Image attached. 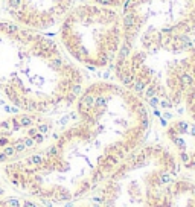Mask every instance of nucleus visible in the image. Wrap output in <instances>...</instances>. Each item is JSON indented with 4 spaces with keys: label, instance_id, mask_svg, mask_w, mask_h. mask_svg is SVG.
Returning a JSON list of instances; mask_svg holds the SVG:
<instances>
[{
    "label": "nucleus",
    "instance_id": "obj_1",
    "mask_svg": "<svg viewBox=\"0 0 195 207\" xmlns=\"http://www.w3.org/2000/svg\"><path fill=\"white\" fill-rule=\"evenodd\" d=\"M75 119L38 152L2 168L18 193L43 204L76 202L139 149L150 134V107L116 81L85 84Z\"/></svg>",
    "mask_w": 195,
    "mask_h": 207
},
{
    "label": "nucleus",
    "instance_id": "obj_2",
    "mask_svg": "<svg viewBox=\"0 0 195 207\" xmlns=\"http://www.w3.org/2000/svg\"><path fill=\"white\" fill-rule=\"evenodd\" d=\"M85 78L43 31L0 18V99L14 111L52 114L73 107Z\"/></svg>",
    "mask_w": 195,
    "mask_h": 207
},
{
    "label": "nucleus",
    "instance_id": "obj_3",
    "mask_svg": "<svg viewBox=\"0 0 195 207\" xmlns=\"http://www.w3.org/2000/svg\"><path fill=\"white\" fill-rule=\"evenodd\" d=\"M113 73L116 82L148 107H180L195 82V40L168 34L142 35L120 47Z\"/></svg>",
    "mask_w": 195,
    "mask_h": 207
},
{
    "label": "nucleus",
    "instance_id": "obj_4",
    "mask_svg": "<svg viewBox=\"0 0 195 207\" xmlns=\"http://www.w3.org/2000/svg\"><path fill=\"white\" fill-rule=\"evenodd\" d=\"M98 190V207H195V175L163 143L145 142Z\"/></svg>",
    "mask_w": 195,
    "mask_h": 207
},
{
    "label": "nucleus",
    "instance_id": "obj_5",
    "mask_svg": "<svg viewBox=\"0 0 195 207\" xmlns=\"http://www.w3.org/2000/svg\"><path fill=\"white\" fill-rule=\"evenodd\" d=\"M58 38L66 55L79 67H113L122 44V14L93 2L76 3L58 23Z\"/></svg>",
    "mask_w": 195,
    "mask_h": 207
},
{
    "label": "nucleus",
    "instance_id": "obj_6",
    "mask_svg": "<svg viewBox=\"0 0 195 207\" xmlns=\"http://www.w3.org/2000/svg\"><path fill=\"white\" fill-rule=\"evenodd\" d=\"M120 14V47L150 34L195 37V0H127Z\"/></svg>",
    "mask_w": 195,
    "mask_h": 207
},
{
    "label": "nucleus",
    "instance_id": "obj_7",
    "mask_svg": "<svg viewBox=\"0 0 195 207\" xmlns=\"http://www.w3.org/2000/svg\"><path fill=\"white\" fill-rule=\"evenodd\" d=\"M51 114L12 111L0 119V169L38 152L57 132Z\"/></svg>",
    "mask_w": 195,
    "mask_h": 207
},
{
    "label": "nucleus",
    "instance_id": "obj_8",
    "mask_svg": "<svg viewBox=\"0 0 195 207\" xmlns=\"http://www.w3.org/2000/svg\"><path fill=\"white\" fill-rule=\"evenodd\" d=\"M75 0H2L8 18L32 29L46 31L58 25Z\"/></svg>",
    "mask_w": 195,
    "mask_h": 207
},
{
    "label": "nucleus",
    "instance_id": "obj_9",
    "mask_svg": "<svg viewBox=\"0 0 195 207\" xmlns=\"http://www.w3.org/2000/svg\"><path fill=\"white\" fill-rule=\"evenodd\" d=\"M165 139L180 166L195 175V122L187 116L174 119L165 128Z\"/></svg>",
    "mask_w": 195,
    "mask_h": 207
},
{
    "label": "nucleus",
    "instance_id": "obj_10",
    "mask_svg": "<svg viewBox=\"0 0 195 207\" xmlns=\"http://www.w3.org/2000/svg\"><path fill=\"white\" fill-rule=\"evenodd\" d=\"M0 207H47V205L23 193L14 195V193L0 192Z\"/></svg>",
    "mask_w": 195,
    "mask_h": 207
},
{
    "label": "nucleus",
    "instance_id": "obj_11",
    "mask_svg": "<svg viewBox=\"0 0 195 207\" xmlns=\"http://www.w3.org/2000/svg\"><path fill=\"white\" fill-rule=\"evenodd\" d=\"M183 107L186 110V116L195 122V82L189 90V93H187V96L183 102Z\"/></svg>",
    "mask_w": 195,
    "mask_h": 207
},
{
    "label": "nucleus",
    "instance_id": "obj_12",
    "mask_svg": "<svg viewBox=\"0 0 195 207\" xmlns=\"http://www.w3.org/2000/svg\"><path fill=\"white\" fill-rule=\"evenodd\" d=\"M88 2L98 3V5H104V6H110V8H122L127 0H88Z\"/></svg>",
    "mask_w": 195,
    "mask_h": 207
},
{
    "label": "nucleus",
    "instance_id": "obj_13",
    "mask_svg": "<svg viewBox=\"0 0 195 207\" xmlns=\"http://www.w3.org/2000/svg\"><path fill=\"white\" fill-rule=\"evenodd\" d=\"M75 207H94V205H88V204H75Z\"/></svg>",
    "mask_w": 195,
    "mask_h": 207
},
{
    "label": "nucleus",
    "instance_id": "obj_14",
    "mask_svg": "<svg viewBox=\"0 0 195 207\" xmlns=\"http://www.w3.org/2000/svg\"><path fill=\"white\" fill-rule=\"evenodd\" d=\"M0 3H2V0H0Z\"/></svg>",
    "mask_w": 195,
    "mask_h": 207
}]
</instances>
